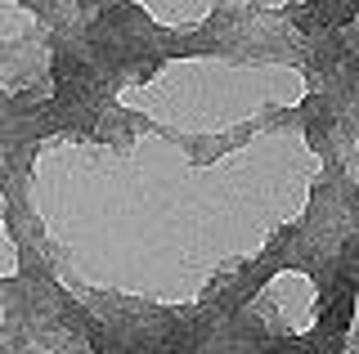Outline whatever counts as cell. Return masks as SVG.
<instances>
[{
    "label": "cell",
    "mask_w": 359,
    "mask_h": 354,
    "mask_svg": "<svg viewBox=\"0 0 359 354\" xmlns=\"http://www.w3.org/2000/svg\"><path fill=\"white\" fill-rule=\"evenodd\" d=\"M346 323H351V296H337L332 309H328V318H323V327H319V337H337V332H346Z\"/></svg>",
    "instance_id": "6da1fadb"
}]
</instances>
